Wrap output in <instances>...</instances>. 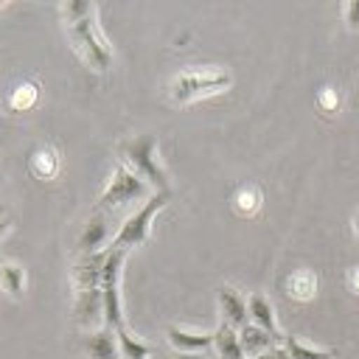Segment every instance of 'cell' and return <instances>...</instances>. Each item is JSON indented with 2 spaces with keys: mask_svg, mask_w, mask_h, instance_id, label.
Segmentation results:
<instances>
[{
  "mask_svg": "<svg viewBox=\"0 0 359 359\" xmlns=\"http://www.w3.org/2000/svg\"><path fill=\"white\" fill-rule=\"evenodd\" d=\"M107 238H109V219H107V213L95 210V213L87 219V224H84V230H81V236H79V252H81V255L104 252L101 247L107 244Z\"/></svg>",
  "mask_w": 359,
  "mask_h": 359,
  "instance_id": "obj_9",
  "label": "cell"
},
{
  "mask_svg": "<svg viewBox=\"0 0 359 359\" xmlns=\"http://www.w3.org/2000/svg\"><path fill=\"white\" fill-rule=\"evenodd\" d=\"M342 14H345V22L351 28H359V0L356 3H345L342 6Z\"/></svg>",
  "mask_w": 359,
  "mask_h": 359,
  "instance_id": "obj_22",
  "label": "cell"
},
{
  "mask_svg": "<svg viewBox=\"0 0 359 359\" xmlns=\"http://www.w3.org/2000/svg\"><path fill=\"white\" fill-rule=\"evenodd\" d=\"M168 199H171L168 191H157V194H151V196L146 199V205H143L140 210H135V213L118 227V233L112 236V241H109L107 250H129V247L143 244V241L149 238V230H151L154 216L168 205Z\"/></svg>",
  "mask_w": 359,
  "mask_h": 359,
  "instance_id": "obj_4",
  "label": "cell"
},
{
  "mask_svg": "<svg viewBox=\"0 0 359 359\" xmlns=\"http://www.w3.org/2000/svg\"><path fill=\"white\" fill-rule=\"evenodd\" d=\"M213 345H216L219 359H244V351H241V342H238V331L230 328L227 323H222L213 331Z\"/></svg>",
  "mask_w": 359,
  "mask_h": 359,
  "instance_id": "obj_16",
  "label": "cell"
},
{
  "mask_svg": "<svg viewBox=\"0 0 359 359\" xmlns=\"http://www.w3.org/2000/svg\"><path fill=\"white\" fill-rule=\"evenodd\" d=\"M104 261H107V250H104V252H93V255H79V261H76V264H73V269H70L73 294L101 289Z\"/></svg>",
  "mask_w": 359,
  "mask_h": 359,
  "instance_id": "obj_7",
  "label": "cell"
},
{
  "mask_svg": "<svg viewBox=\"0 0 359 359\" xmlns=\"http://www.w3.org/2000/svg\"><path fill=\"white\" fill-rule=\"evenodd\" d=\"M283 348H286L289 359H334V351H314V348H306L297 337H283Z\"/></svg>",
  "mask_w": 359,
  "mask_h": 359,
  "instance_id": "obj_21",
  "label": "cell"
},
{
  "mask_svg": "<svg viewBox=\"0 0 359 359\" xmlns=\"http://www.w3.org/2000/svg\"><path fill=\"white\" fill-rule=\"evenodd\" d=\"M115 337H118V348H121V356H123V359H149V356H151V348H149L146 342L135 339L126 328L115 331Z\"/></svg>",
  "mask_w": 359,
  "mask_h": 359,
  "instance_id": "obj_20",
  "label": "cell"
},
{
  "mask_svg": "<svg viewBox=\"0 0 359 359\" xmlns=\"http://www.w3.org/2000/svg\"><path fill=\"white\" fill-rule=\"evenodd\" d=\"M168 342L185 353H199L205 348L213 345V334H194V331H185V328H177L171 325L168 328Z\"/></svg>",
  "mask_w": 359,
  "mask_h": 359,
  "instance_id": "obj_15",
  "label": "cell"
},
{
  "mask_svg": "<svg viewBox=\"0 0 359 359\" xmlns=\"http://www.w3.org/2000/svg\"><path fill=\"white\" fill-rule=\"evenodd\" d=\"M233 84V76L227 70H182L171 79L168 84V95L177 104H188L194 98L202 95H213L222 93Z\"/></svg>",
  "mask_w": 359,
  "mask_h": 359,
  "instance_id": "obj_3",
  "label": "cell"
},
{
  "mask_svg": "<svg viewBox=\"0 0 359 359\" xmlns=\"http://www.w3.org/2000/svg\"><path fill=\"white\" fill-rule=\"evenodd\" d=\"M0 289L11 297H22L25 292V269L14 261H0Z\"/></svg>",
  "mask_w": 359,
  "mask_h": 359,
  "instance_id": "obj_18",
  "label": "cell"
},
{
  "mask_svg": "<svg viewBox=\"0 0 359 359\" xmlns=\"http://www.w3.org/2000/svg\"><path fill=\"white\" fill-rule=\"evenodd\" d=\"M67 28V39L76 48V53L93 67V70H107L112 65V48L107 36L98 28L95 20V6L87 0H70L59 6Z\"/></svg>",
  "mask_w": 359,
  "mask_h": 359,
  "instance_id": "obj_1",
  "label": "cell"
},
{
  "mask_svg": "<svg viewBox=\"0 0 359 359\" xmlns=\"http://www.w3.org/2000/svg\"><path fill=\"white\" fill-rule=\"evenodd\" d=\"M283 337H272L269 331H264V328H258V325H252V323H247L241 331H238V342H241V351H244V356H261V353H266V351H272V348H278V342H280Z\"/></svg>",
  "mask_w": 359,
  "mask_h": 359,
  "instance_id": "obj_11",
  "label": "cell"
},
{
  "mask_svg": "<svg viewBox=\"0 0 359 359\" xmlns=\"http://www.w3.org/2000/svg\"><path fill=\"white\" fill-rule=\"evenodd\" d=\"M81 348H84V353H87L90 359H123V356H121V348H118V337H115V331L107 328V325H101V328L84 334V337H81Z\"/></svg>",
  "mask_w": 359,
  "mask_h": 359,
  "instance_id": "obj_8",
  "label": "cell"
},
{
  "mask_svg": "<svg viewBox=\"0 0 359 359\" xmlns=\"http://www.w3.org/2000/svg\"><path fill=\"white\" fill-rule=\"evenodd\" d=\"M247 311H250L252 325H258V328L269 331L272 337H280L278 323H275V309H272V303H269V297H266V294H261V292L250 294V300H247Z\"/></svg>",
  "mask_w": 359,
  "mask_h": 359,
  "instance_id": "obj_12",
  "label": "cell"
},
{
  "mask_svg": "<svg viewBox=\"0 0 359 359\" xmlns=\"http://www.w3.org/2000/svg\"><path fill=\"white\" fill-rule=\"evenodd\" d=\"M283 289H286V294L292 300L306 303V300H311L317 294V275L311 269H294L292 275H286Z\"/></svg>",
  "mask_w": 359,
  "mask_h": 359,
  "instance_id": "obj_14",
  "label": "cell"
},
{
  "mask_svg": "<svg viewBox=\"0 0 359 359\" xmlns=\"http://www.w3.org/2000/svg\"><path fill=\"white\" fill-rule=\"evenodd\" d=\"M219 309H222V323H227L230 328H244L250 323V311H247V300L241 297V292H236L233 286H222L219 289Z\"/></svg>",
  "mask_w": 359,
  "mask_h": 359,
  "instance_id": "obj_10",
  "label": "cell"
},
{
  "mask_svg": "<svg viewBox=\"0 0 359 359\" xmlns=\"http://www.w3.org/2000/svg\"><path fill=\"white\" fill-rule=\"evenodd\" d=\"M353 236H356V241H359V210H356V216H353Z\"/></svg>",
  "mask_w": 359,
  "mask_h": 359,
  "instance_id": "obj_27",
  "label": "cell"
},
{
  "mask_svg": "<svg viewBox=\"0 0 359 359\" xmlns=\"http://www.w3.org/2000/svg\"><path fill=\"white\" fill-rule=\"evenodd\" d=\"M36 98H39V87H36L34 81H22V84H17V87L11 90L8 107H11L14 112H25V109H31V107L36 104Z\"/></svg>",
  "mask_w": 359,
  "mask_h": 359,
  "instance_id": "obj_19",
  "label": "cell"
},
{
  "mask_svg": "<svg viewBox=\"0 0 359 359\" xmlns=\"http://www.w3.org/2000/svg\"><path fill=\"white\" fill-rule=\"evenodd\" d=\"M320 107H323V109H328V112H331V109H337V93L325 87V90L320 93Z\"/></svg>",
  "mask_w": 359,
  "mask_h": 359,
  "instance_id": "obj_23",
  "label": "cell"
},
{
  "mask_svg": "<svg viewBox=\"0 0 359 359\" xmlns=\"http://www.w3.org/2000/svg\"><path fill=\"white\" fill-rule=\"evenodd\" d=\"M137 199H149V182L143 177H137L126 163H118L104 194L98 196V210L107 213V210H115V208L137 202Z\"/></svg>",
  "mask_w": 359,
  "mask_h": 359,
  "instance_id": "obj_6",
  "label": "cell"
},
{
  "mask_svg": "<svg viewBox=\"0 0 359 359\" xmlns=\"http://www.w3.org/2000/svg\"><path fill=\"white\" fill-rule=\"evenodd\" d=\"M252 359H289V353H286L283 345H278V348H272V351H266L261 356H252Z\"/></svg>",
  "mask_w": 359,
  "mask_h": 359,
  "instance_id": "obj_24",
  "label": "cell"
},
{
  "mask_svg": "<svg viewBox=\"0 0 359 359\" xmlns=\"http://www.w3.org/2000/svg\"><path fill=\"white\" fill-rule=\"evenodd\" d=\"M8 230H11V219H6V216H3V219H0V238H3Z\"/></svg>",
  "mask_w": 359,
  "mask_h": 359,
  "instance_id": "obj_26",
  "label": "cell"
},
{
  "mask_svg": "<svg viewBox=\"0 0 359 359\" xmlns=\"http://www.w3.org/2000/svg\"><path fill=\"white\" fill-rule=\"evenodd\" d=\"M177 359H205V356H199V353H182V356H177Z\"/></svg>",
  "mask_w": 359,
  "mask_h": 359,
  "instance_id": "obj_28",
  "label": "cell"
},
{
  "mask_svg": "<svg viewBox=\"0 0 359 359\" xmlns=\"http://www.w3.org/2000/svg\"><path fill=\"white\" fill-rule=\"evenodd\" d=\"M121 154H123V163L137 177H143L149 185H154L160 191H168V174L157 160V135L146 132V135H137V137L126 140L121 146Z\"/></svg>",
  "mask_w": 359,
  "mask_h": 359,
  "instance_id": "obj_2",
  "label": "cell"
},
{
  "mask_svg": "<svg viewBox=\"0 0 359 359\" xmlns=\"http://www.w3.org/2000/svg\"><path fill=\"white\" fill-rule=\"evenodd\" d=\"M348 283H351V289L359 294V266H353V269L348 272Z\"/></svg>",
  "mask_w": 359,
  "mask_h": 359,
  "instance_id": "obj_25",
  "label": "cell"
},
{
  "mask_svg": "<svg viewBox=\"0 0 359 359\" xmlns=\"http://www.w3.org/2000/svg\"><path fill=\"white\" fill-rule=\"evenodd\" d=\"M126 261V250H107L104 272H101V294H104V325L112 331L126 328L123 303H121V266Z\"/></svg>",
  "mask_w": 359,
  "mask_h": 359,
  "instance_id": "obj_5",
  "label": "cell"
},
{
  "mask_svg": "<svg viewBox=\"0 0 359 359\" xmlns=\"http://www.w3.org/2000/svg\"><path fill=\"white\" fill-rule=\"evenodd\" d=\"M28 168L36 180H53L59 174V151L53 146H36L28 157Z\"/></svg>",
  "mask_w": 359,
  "mask_h": 359,
  "instance_id": "obj_13",
  "label": "cell"
},
{
  "mask_svg": "<svg viewBox=\"0 0 359 359\" xmlns=\"http://www.w3.org/2000/svg\"><path fill=\"white\" fill-rule=\"evenodd\" d=\"M0 213H3V208H0Z\"/></svg>",
  "mask_w": 359,
  "mask_h": 359,
  "instance_id": "obj_29",
  "label": "cell"
},
{
  "mask_svg": "<svg viewBox=\"0 0 359 359\" xmlns=\"http://www.w3.org/2000/svg\"><path fill=\"white\" fill-rule=\"evenodd\" d=\"M261 202H264L261 188H258V185H252V182L238 185V188H236V194H233V210H236V213H241V216H252V213H258Z\"/></svg>",
  "mask_w": 359,
  "mask_h": 359,
  "instance_id": "obj_17",
  "label": "cell"
}]
</instances>
